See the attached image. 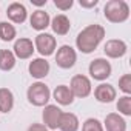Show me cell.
Returning <instances> with one entry per match:
<instances>
[{"mask_svg": "<svg viewBox=\"0 0 131 131\" xmlns=\"http://www.w3.org/2000/svg\"><path fill=\"white\" fill-rule=\"evenodd\" d=\"M105 37V28L94 23L83 28L76 37V46L83 54H91Z\"/></svg>", "mask_w": 131, "mask_h": 131, "instance_id": "obj_1", "label": "cell"}, {"mask_svg": "<svg viewBox=\"0 0 131 131\" xmlns=\"http://www.w3.org/2000/svg\"><path fill=\"white\" fill-rule=\"evenodd\" d=\"M103 16L111 23H123L129 17V6L123 0H110L103 8Z\"/></svg>", "mask_w": 131, "mask_h": 131, "instance_id": "obj_2", "label": "cell"}, {"mask_svg": "<svg viewBox=\"0 0 131 131\" xmlns=\"http://www.w3.org/2000/svg\"><path fill=\"white\" fill-rule=\"evenodd\" d=\"M26 97H28L29 103L34 106H46L49 102V97H51V91L45 83L36 82L28 88Z\"/></svg>", "mask_w": 131, "mask_h": 131, "instance_id": "obj_3", "label": "cell"}, {"mask_svg": "<svg viewBox=\"0 0 131 131\" xmlns=\"http://www.w3.org/2000/svg\"><path fill=\"white\" fill-rule=\"evenodd\" d=\"M88 71H90V76H91L94 80H100V82H102V80H106V79L111 76L113 68H111V63H110L106 59L99 57V59H94V60L90 63Z\"/></svg>", "mask_w": 131, "mask_h": 131, "instance_id": "obj_4", "label": "cell"}, {"mask_svg": "<svg viewBox=\"0 0 131 131\" xmlns=\"http://www.w3.org/2000/svg\"><path fill=\"white\" fill-rule=\"evenodd\" d=\"M77 60V54L74 51L73 46L70 45H63L57 49V54H56V63L59 65L60 68L63 70H70L74 67V63Z\"/></svg>", "mask_w": 131, "mask_h": 131, "instance_id": "obj_5", "label": "cell"}, {"mask_svg": "<svg viewBox=\"0 0 131 131\" xmlns=\"http://www.w3.org/2000/svg\"><path fill=\"white\" fill-rule=\"evenodd\" d=\"M70 90L74 97H88L91 94V80L83 74H76L71 79Z\"/></svg>", "mask_w": 131, "mask_h": 131, "instance_id": "obj_6", "label": "cell"}, {"mask_svg": "<svg viewBox=\"0 0 131 131\" xmlns=\"http://www.w3.org/2000/svg\"><path fill=\"white\" fill-rule=\"evenodd\" d=\"M34 45H36V49L40 52V56L48 57V56L54 54L56 46H57V42H56V37H52L51 34H48V32H40V34L36 37Z\"/></svg>", "mask_w": 131, "mask_h": 131, "instance_id": "obj_7", "label": "cell"}, {"mask_svg": "<svg viewBox=\"0 0 131 131\" xmlns=\"http://www.w3.org/2000/svg\"><path fill=\"white\" fill-rule=\"evenodd\" d=\"M62 113L63 111L57 105H46L45 110H43V113H42L45 126L49 128V129H57L59 128V123H60Z\"/></svg>", "mask_w": 131, "mask_h": 131, "instance_id": "obj_8", "label": "cell"}, {"mask_svg": "<svg viewBox=\"0 0 131 131\" xmlns=\"http://www.w3.org/2000/svg\"><path fill=\"white\" fill-rule=\"evenodd\" d=\"M126 49H128L126 43L123 40H120V39H111L103 46L105 54L108 57H111V59H120V57H123L126 54Z\"/></svg>", "mask_w": 131, "mask_h": 131, "instance_id": "obj_9", "label": "cell"}, {"mask_svg": "<svg viewBox=\"0 0 131 131\" xmlns=\"http://www.w3.org/2000/svg\"><path fill=\"white\" fill-rule=\"evenodd\" d=\"M28 71H29V74H31L34 79H43V77H46L48 73H49V62H48L46 59H42V57L32 59V60L29 62Z\"/></svg>", "mask_w": 131, "mask_h": 131, "instance_id": "obj_10", "label": "cell"}, {"mask_svg": "<svg viewBox=\"0 0 131 131\" xmlns=\"http://www.w3.org/2000/svg\"><path fill=\"white\" fill-rule=\"evenodd\" d=\"M14 56L19 57V59H29L34 52V45H32V40L26 39V37H22V39H17L14 42Z\"/></svg>", "mask_w": 131, "mask_h": 131, "instance_id": "obj_11", "label": "cell"}, {"mask_svg": "<svg viewBox=\"0 0 131 131\" xmlns=\"http://www.w3.org/2000/svg\"><path fill=\"white\" fill-rule=\"evenodd\" d=\"M116 96H117L116 88L113 85H110V83H100L94 90V97L100 103H110V102H113L116 99Z\"/></svg>", "mask_w": 131, "mask_h": 131, "instance_id": "obj_12", "label": "cell"}, {"mask_svg": "<svg viewBox=\"0 0 131 131\" xmlns=\"http://www.w3.org/2000/svg\"><path fill=\"white\" fill-rule=\"evenodd\" d=\"M6 16H8V19H9L11 22H14V23H23V22L26 20V17H28V11H26L25 5H22V3H19V2H14V3H11V5L8 6Z\"/></svg>", "mask_w": 131, "mask_h": 131, "instance_id": "obj_13", "label": "cell"}, {"mask_svg": "<svg viewBox=\"0 0 131 131\" xmlns=\"http://www.w3.org/2000/svg\"><path fill=\"white\" fill-rule=\"evenodd\" d=\"M29 23H31V28L32 29H37V31H43L49 26L51 23V19H49V14L45 13L43 9H37L31 14L29 17Z\"/></svg>", "mask_w": 131, "mask_h": 131, "instance_id": "obj_14", "label": "cell"}, {"mask_svg": "<svg viewBox=\"0 0 131 131\" xmlns=\"http://www.w3.org/2000/svg\"><path fill=\"white\" fill-rule=\"evenodd\" d=\"M105 129L106 131H126V122L125 119L117 113H110L105 117Z\"/></svg>", "mask_w": 131, "mask_h": 131, "instance_id": "obj_15", "label": "cell"}, {"mask_svg": "<svg viewBox=\"0 0 131 131\" xmlns=\"http://www.w3.org/2000/svg\"><path fill=\"white\" fill-rule=\"evenodd\" d=\"M51 28L52 31L57 34V36H65L70 32V28H71V22L70 19L65 16V14H57L52 20H51Z\"/></svg>", "mask_w": 131, "mask_h": 131, "instance_id": "obj_16", "label": "cell"}, {"mask_svg": "<svg viewBox=\"0 0 131 131\" xmlns=\"http://www.w3.org/2000/svg\"><path fill=\"white\" fill-rule=\"evenodd\" d=\"M52 96H54L56 102L60 103V105H63V106L71 105L74 102V96H73L70 86H67V85H59V86H56Z\"/></svg>", "mask_w": 131, "mask_h": 131, "instance_id": "obj_17", "label": "cell"}, {"mask_svg": "<svg viewBox=\"0 0 131 131\" xmlns=\"http://www.w3.org/2000/svg\"><path fill=\"white\" fill-rule=\"evenodd\" d=\"M59 128L62 131H77L79 129V119L73 113H62Z\"/></svg>", "mask_w": 131, "mask_h": 131, "instance_id": "obj_18", "label": "cell"}, {"mask_svg": "<svg viewBox=\"0 0 131 131\" xmlns=\"http://www.w3.org/2000/svg\"><path fill=\"white\" fill-rule=\"evenodd\" d=\"M14 106V94L8 88H0V113H9Z\"/></svg>", "mask_w": 131, "mask_h": 131, "instance_id": "obj_19", "label": "cell"}, {"mask_svg": "<svg viewBox=\"0 0 131 131\" xmlns=\"http://www.w3.org/2000/svg\"><path fill=\"white\" fill-rule=\"evenodd\" d=\"M16 67V56L9 49L0 51V70L2 71H11Z\"/></svg>", "mask_w": 131, "mask_h": 131, "instance_id": "obj_20", "label": "cell"}, {"mask_svg": "<svg viewBox=\"0 0 131 131\" xmlns=\"http://www.w3.org/2000/svg\"><path fill=\"white\" fill-rule=\"evenodd\" d=\"M16 28L14 25L8 23V22H0V39L3 42H11L16 37Z\"/></svg>", "mask_w": 131, "mask_h": 131, "instance_id": "obj_21", "label": "cell"}, {"mask_svg": "<svg viewBox=\"0 0 131 131\" xmlns=\"http://www.w3.org/2000/svg\"><path fill=\"white\" fill-rule=\"evenodd\" d=\"M117 110L119 113H122L123 116H131V97L129 96H123L117 100Z\"/></svg>", "mask_w": 131, "mask_h": 131, "instance_id": "obj_22", "label": "cell"}, {"mask_svg": "<svg viewBox=\"0 0 131 131\" xmlns=\"http://www.w3.org/2000/svg\"><path fill=\"white\" fill-rule=\"evenodd\" d=\"M82 131H103V125L100 123V120L91 117V119H86L83 122Z\"/></svg>", "mask_w": 131, "mask_h": 131, "instance_id": "obj_23", "label": "cell"}, {"mask_svg": "<svg viewBox=\"0 0 131 131\" xmlns=\"http://www.w3.org/2000/svg\"><path fill=\"white\" fill-rule=\"evenodd\" d=\"M119 88L125 93V96L131 94V74H123L119 79Z\"/></svg>", "mask_w": 131, "mask_h": 131, "instance_id": "obj_24", "label": "cell"}, {"mask_svg": "<svg viewBox=\"0 0 131 131\" xmlns=\"http://www.w3.org/2000/svg\"><path fill=\"white\" fill-rule=\"evenodd\" d=\"M73 0H54V5H56V8H59V9H62V11H67V9H70L71 6H73Z\"/></svg>", "mask_w": 131, "mask_h": 131, "instance_id": "obj_25", "label": "cell"}, {"mask_svg": "<svg viewBox=\"0 0 131 131\" xmlns=\"http://www.w3.org/2000/svg\"><path fill=\"white\" fill-rule=\"evenodd\" d=\"M28 131H48V128H46L43 123H32V125L28 128Z\"/></svg>", "mask_w": 131, "mask_h": 131, "instance_id": "obj_26", "label": "cell"}, {"mask_svg": "<svg viewBox=\"0 0 131 131\" xmlns=\"http://www.w3.org/2000/svg\"><path fill=\"white\" fill-rule=\"evenodd\" d=\"M97 3H99V0H90V2L80 0V6H82V8H94Z\"/></svg>", "mask_w": 131, "mask_h": 131, "instance_id": "obj_27", "label": "cell"}, {"mask_svg": "<svg viewBox=\"0 0 131 131\" xmlns=\"http://www.w3.org/2000/svg\"><path fill=\"white\" fill-rule=\"evenodd\" d=\"M32 5H37V6H42V5H46V0H31Z\"/></svg>", "mask_w": 131, "mask_h": 131, "instance_id": "obj_28", "label": "cell"}]
</instances>
